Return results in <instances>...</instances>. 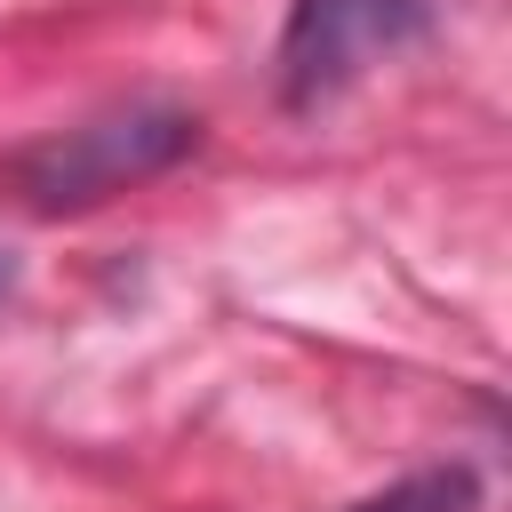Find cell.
Segmentation results:
<instances>
[{
    "instance_id": "obj_1",
    "label": "cell",
    "mask_w": 512,
    "mask_h": 512,
    "mask_svg": "<svg viewBox=\"0 0 512 512\" xmlns=\"http://www.w3.org/2000/svg\"><path fill=\"white\" fill-rule=\"evenodd\" d=\"M192 112H168V104H136V112H112V120H88V128H64L32 152L8 160V184L32 200V208H88L152 168H168L176 152H192Z\"/></svg>"
},
{
    "instance_id": "obj_2",
    "label": "cell",
    "mask_w": 512,
    "mask_h": 512,
    "mask_svg": "<svg viewBox=\"0 0 512 512\" xmlns=\"http://www.w3.org/2000/svg\"><path fill=\"white\" fill-rule=\"evenodd\" d=\"M424 32H432V0H296L280 32V96L312 112Z\"/></svg>"
},
{
    "instance_id": "obj_3",
    "label": "cell",
    "mask_w": 512,
    "mask_h": 512,
    "mask_svg": "<svg viewBox=\"0 0 512 512\" xmlns=\"http://www.w3.org/2000/svg\"><path fill=\"white\" fill-rule=\"evenodd\" d=\"M472 504H480V480L464 464H448V472H416V480H400V488H384L352 512H472Z\"/></svg>"
},
{
    "instance_id": "obj_4",
    "label": "cell",
    "mask_w": 512,
    "mask_h": 512,
    "mask_svg": "<svg viewBox=\"0 0 512 512\" xmlns=\"http://www.w3.org/2000/svg\"><path fill=\"white\" fill-rule=\"evenodd\" d=\"M8 288H16V264H8V256H0V296H8Z\"/></svg>"
}]
</instances>
